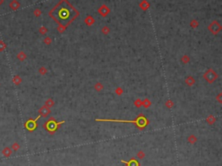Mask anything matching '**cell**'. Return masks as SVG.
I'll return each instance as SVG.
<instances>
[{"instance_id": "1", "label": "cell", "mask_w": 222, "mask_h": 166, "mask_svg": "<svg viewBox=\"0 0 222 166\" xmlns=\"http://www.w3.org/2000/svg\"><path fill=\"white\" fill-rule=\"evenodd\" d=\"M37 119H36V120H37ZM36 120L35 121L29 120L26 123H25V127H26L27 129H28L29 131H34V130L36 129V127H37V125H36Z\"/></svg>"}, {"instance_id": "4", "label": "cell", "mask_w": 222, "mask_h": 166, "mask_svg": "<svg viewBox=\"0 0 222 166\" xmlns=\"http://www.w3.org/2000/svg\"><path fill=\"white\" fill-rule=\"evenodd\" d=\"M12 81H13V83L15 84V85H19V84L21 83V78H20V77L19 76H15V77H13V79H12Z\"/></svg>"}, {"instance_id": "8", "label": "cell", "mask_w": 222, "mask_h": 166, "mask_svg": "<svg viewBox=\"0 0 222 166\" xmlns=\"http://www.w3.org/2000/svg\"><path fill=\"white\" fill-rule=\"evenodd\" d=\"M137 157H138L139 158H143V157H144V153H143L142 151H140V152L137 154Z\"/></svg>"}, {"instance_id": "7", "label": "cell", "mask_w": 222, "mask_h": 166, "mask_svg": "<svg viewBox=\"0 0 222 166\" xmlns=\"http://www.w3.org/2000/svg\"><path fill=\"white\" fill-rule=\"evenodd\" d=\"M19 148H20V145L18 144V143H14V144H12V146H11V149L13 150H15V151H17Z\"/></svg>"}, {"instance_id": "5", "label": "cell", "mask_w": 222, "mask_h": 166, "mask_svg": "<svg viewBox=\"0 0 222 166\" xmlns=\"http://www.w3.org/2000/svg\"><path fill=\"white\" fill-rule=\"evenodd\" d=\"M17 57H18V58L20 61H24L25 58H26V55H25V53H24V52H19Z\"/></svg>"}, {"instance_id": "9", "label": "cell", "mask_w": 222, "mask_h": 166, "mask_svg": "<svg viewBox=\"0 0 222 166\" xmlns=\"http://www.w3.org/2000/svg\"><path fill=\"white\" fill-rule=\"evenodd\" d=\"M189 141L192 143V144H194V142H196V138L194 137V136H191V137L189 138Z\"/></svg>"}, {"instance_id": "6", "label": "cell", "mask_w": 222, "mask_h": 166, "mask_svg": "<svg viewBox=\"0 0 222 166\" xmlns=\"http://www.w3.org/2000/svg\"><path fill=\"white\" fill-rule=\"evenodd\" d=\"M5 48H6V44L4 41L0 40V51H3V50H5Z\"/></svg>"}, {"instance_id": "2", "label": "cell", "mask_w": 222, "mask_h": 166, "mask_svg": "<svg viewBox=\"0 0 222 166\" xmlns=\"http://www.w3.org/2000/svg\"><path fill=\"white\" fill-rule=\"evenodd\" d=\"M10 8L11 10H18V8H19V6H20V5H19V3H18V1H17V0H12L11 2H10Z\"/></svg>"}, {"instance_id": "10", "label": "cell", "mask_w": 222, "mask_h": 166, "mask_svg": "<svg viewBox=\"0 0 222 166\" xmlns=\"http://www.w3.org/2000/svg\"><path fill=\"white\" fill-rule=\"evenodd\" d=\"M2 3H4V0H0V5H1Z\"/></svg>"}, {"instance_id": "3", "label": "cell", "mask_w": 222, "mask_h": 166, "mask_svg": "<svg viewBox=\"0 0 222 166\" xmlns=\"http://www.w3.org/2000/svg\"><path fill=\"white\" fill-rule=\"evenodd\" d=\"M2 154L4 155L5 157H10V155L12 154V150L11 149L9 148V147H5L3 150H2Z\"/></svg>"}]
</instances>
